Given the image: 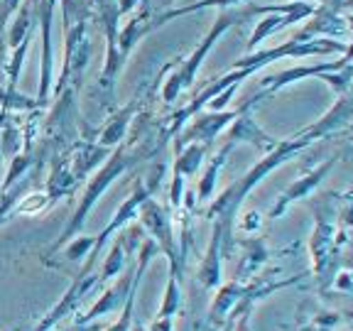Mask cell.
Instances as JSON below:
<instances>
[{
    "mask_svg": "<svg viewBox=\"0 0 353 331\" xmlns=\"http://www.w3.org/2000/svg\"><path fill=\"white\" fill-rule=\"evenodd\" d=\"M309 145H312V140L299 138V135H294L292 140H280L275 150L265 152V157L258 162V165L250 167L243 177H238L231 187L223 189V192H221L219 197L209 204V209H206V219L214 221V223H219L221 231H223V255H226V258L231 255L233 245H236V241H233V233H236V219H238V211H241L243 201H245V197L250 194V189L258 187V184L263 182L270 172H275L277 167H282L285 162H290L294 154H299L302 150H307Z\"/></svg>",
    "mask_w": 353,
    "mask_h": 331,
    "instance_id": "1",
    "label": "cell"
},
{
    "mask_svg": "<svg viewBox=\"0 0 353 331\" xmlns=\"http://www.w3.org/2000/svg\"><path fill=\"white\" fill-rule=\"evenodd\" d=\"M61 17H64V64H61L59 81L52 86V94L59 96L64 88H79L81 77L91 61V37H88V10L86 0H61Z\"/></svg>",
    "mask_w": 353,
    "mask_h": 331,
    "instance_id": "2",
    "label": "cell"
},
{
    "mask_svg": "<svg viewBox=\"0 0 353 331\" xmlns=\"http://www.w3.org/2000/svg\"><path fill=\"white\" fill-rule=\"evenodd\" d=\"M253 15H258V6L221 8L219 15H216V20H214V25H211L209 32H206V37L196 44V50H194L192 54L187 57V59L179 61L174 72L167 77L165 86H162V99H165V103H174V101L179 99V96H182L187 88H192L194 79H196L199 69H201L204 59L209 57V52L214 50V44L219 42V39L223 37V34H226L231 28H236V25H243V22L248 20V17H253Z\"/></svg>",
    "mask_w": 353,
    "mask_h": 331,
    "instance_id": "3",
    "label": "cell"
},
{
    "mask_svg": "<svg viewBox=\"0 0 353 331\" xmlns=\"http://www.w3.org/2000/svg\"><path fill=\"white\" fill-rule=\"evenodd\" d=\"M138 160H140L138 154H130V152H128L125 145H118V148L110 150V154L105 157V162L101 165V170H96L94 174H91V179H88L86 189H83L81 199H79L77 211H74V216L69 219V223L64 226L61 236L54 241V245L50 248V255L57 253L59 248H64L66 243L72 241L74 236H79V233L83 231L88 214H91V211H94V206L99 204V199L105 194V189H108L110 184L116 182L118 177H121L123 172H125L128 167L132 165V162H138Z\"/></svg>",
    "mask_w": 353,
    "mask_h": 331,
    "instance_id": "4",
    "label": "cell"
},
{
    "mask_svg": "<svg viewBox=\"0 0 353 331\" xmlns=\"http://www.w3.org/2000/svg\"><path fill=\"white\" fill-rule=\"evenodd\" d=\"M138 219H140V226L150 233V238L157 243L160 253L167 258V263H170V270L182 277L184 263H182V255H179V250H176L174 223H172L170 211H167L162 204H157L152 197H148L143 201V206H140Z\"/></svg>",
    "mask_w": 353,
    "mask_h": 331,
    "instance_id": "5",
    "label": "cell"
},
{
    "mask_svg": "<svg viewBox=\"0 0 353 331\" xmlns=\"http://www.w3.org/2000/svg\"><path fill=\"white\" fill-rule=\"evenodd\" d=\"M334 52H346V44L334 42V39H287L285 44H277L272 50L255 52V54H245L241 59L233 61V69H263V66L272 64L285 57H309V54H334Z\"/></svg>",
    "mask_w": 353,
    "mask_h": 331,
    "instance_id": "6",
    "label": "cell"
},
{
    "mask_svg": "<svg viewBox=\"0 0 353 331\" xmlns=\"http://www.w3.org/2000/svg\"><path fill=\"white\" fill-rule=\"evenodd\" d=\"M96 290H101V287H99V272H96V270L94 272L79 270L77 277H74V282L69 285V290L64 292V297H61L59 302H57L54 307H52L50 312L42 317V321H39L32 331H52V329H57V326L61 324V319H64V317H69V314H74L79 304H81L91 292H96Z\"/></svg>",
    "mask_w": 353,
    "mask_h": 331,
    "instance_id": "7",
    "label": "cell"
},
{
    "mask_svg": "<svg viewBox=\"0 0 353 331\" xmlns=\"http://www.w3.org/2000/svg\"><path fill=\"white\" fill-rule=\"evenodd\" d=\"M236 116H238V108L236 110H209V113H196V116L192 118V123L182 130V135H176L174 150L179 152V150L189 143H201V145H206V148H211L214 140L223 132V128H228L233 121H236Z\"/></svg>",
    "mask_w": 353,
    "mask_h": 331,
    "instance_id": "8",
    "label": "cell"
},
{
    "mask_svg": "<svg viewBox=\"0 0 353 331\" xmlns=\"http://www.w3.org/2000/svg\"><path fill=\"white\" fill-rule=\"evenodd\" d=\"M57 0H39L37 3V20L42 30V69H39V91L37 103L39 108L47 106L52 96V81H54V57H52V20H54Z\"/></svg>",
    "mask_w": 353,
    "mask_h": 331,
    "instance_id": "9",
    "label": "cell"
},
{
    "mask_svg": "<svg viewBox=\"0 0 353 331\" xmlns=\"http://www.w3.org/2000/svg\"><path fill=\"white\" fill-rule=\"evenodd\" d=\"M314 12H316V8L312 6V3H304V0H292V3H287V6H280V10L265 12V17L255 25L253 34H250V39H248V52L260 47L270 34L280 32L282 28H290L294 22L314 15Z\"/></svg>",
    "mask_w": 353,
    "mask_h": 331,
    "instance_id": "10",
    "label": "cell"
},
{
    "mask_svg": "<svg viewBox=\"0 0 353 331\" xmlns=\"http://www.w3.org/2000/svg\"><path fill=\"white\" fill-rule=\"evenodd\" d=\"M148 197H152V189H150L148 184L138 182V184H135V187H132L130 197H128L125 201H123V204H121V209H118V211H116V216L110 219V223L103 228V231L99 233V236H96V245H94V250H91V253L86 255L88 263H94V265L99 263V253H101V250H103V245L110 241V238L116 236V233L121 231V228L125 226V223H130V221L135 219V216H138L140 206H143V201H145V199H148Z\"/></svg>",
    "mask_w": 353,
    "mask_h": 331,
    "instance_id": "11",
    "label": "cell"
},
{
    "mask_svg": "<svg viewBox=\"0 0 353 331\" xmlns=\"http://www.w3.org/2000/svg\"><path fill=\"white\" fill-rule=\"evenodd\" d=\"M336 162H339V157H329V160H324L321 165H316L312 172H307L304 177H299L297 182H292L290 187L285 189V192L280 194V199L272 204V209H270V214H268V216H270V219H280V216H285V211L290 209L294 201L309 197V194L314 192V189L324 182V177L334 170V165H336Z\"/></svg>",
    "mask_w": 353,
    "mask_h": 331,
    "instance_id": "12",
    "label": "cell"
},
{
    "mask_svg": "<svg viewBox=\"0 0 353 331\" xmlns=\"http://www.w3.org/2000/svg\"><path fill=\"white\" fill-rule=\"evenodd\" d=\"M253 108H255V103H250V101H245L243 106H238V116H236V121L231 123L228 140L236 143V145L248 143V145H253L255 150H260V152H270V150L277 148L280 140L272 138V135H268V132L255 123V118L250 116V110Z\"/></svg>",
    "mask_w": 353,
    "mask_h": 331,
    "instance_id": "13",
    "label": "cell"
},
{
    "mask_svg": "<svg viewBox=\"0 0 353 331\" xmlns=\"http://www.w3.org/2000/svg\"><path fill=\"white\" fill-rule=\"evenodd\" d=\"M132 275H135V268H132L130 272H125L118 282L105 287L103 294L91 304V309H88L86 314L77 317L74 324H88V321H96L99 317L110 314V312H121L123 304H125V299H128V292H130V287H132Z\"/></svg>",
    "mask_w": 353,
    "mask_h": 331,
    "instance_id": "14",
    "label": "cell"
},
{
    "mask_svg": "<svg viewBox=\"0 0 353 331\" xmlns=\"http://www.w3.org/2000/svg\"><path fill=\"white\" fill-rule=\"evenodd\" d=\"M223 231L219 223H214V233H211L209 248H206L204 258L199 263L196 280L204 290H216L221 287V275H223Z\"/></svg>",
    "mask_w": 353,
    "mask_h": 331,
    "instance_id": "15",
    "label": "cell"
},
{
    "mask_svg": "<svg viewBox=\"0 0 353 331\" xmlns=\"http://www.w3.org/2000/svg\"><path fill=\"white\" fill-rule=\"evenodd\" d=\"M351 118H353V96L343 94L341 99L334 103V108L326 113V116H321L314 126L304 128V130L297 132V135H299V138H307V140H312V143H314V140L324 138V135H329V132H334V130H339L341 126H346Z\"/></svg>",
    "mask_w": 353,
    "mask_h": 331,
    "instance_id": "16",
    "label": "cell"
},
{
    "mask_svg": "<svg viewBox=\"0 0 353 331\" xmlns=\"http://www.w3.org/2000/svg\"><path fill=\"white\" fill-rule=\"evenodd\" d=\"M135 110H138V96H135L125 108H121L118 113L110 116V121L105 123L103 130H101V135H99V145L110 148V150L123 145V140H125V135H128V128H130L132 118H135Z\"/></svg>",
    "mask_w": 353,
    "mask_h": 331,
    "instance_id": "17",
    "label": "cell"
},
{
    "mask_svg": "<svg viewBox=\"0 0 353 331\" xmlns=\"http://www.w3.org/2000/svg\"><path fill=\"white\" fill-rule=\"evenodd\" d=\"M331 248H334V223L326 221V214H319L314 233H312V260H314V272L319 277H324Z\"/></svg>",
    "mask_w": 353,
    "mask_h": 331,
    "instance_id": "18",
    "label": "cell"
},
{
    "mask_svg": "<svg viewBox=\"0 0 353 331\" xmlns=\"http://www.w3.org/2000/svg\"><path fill=\"white\" fill-rule=\"evenodd\" d=\"M243 292H245V282H228L219 290V294L214 297L211 302V309H209V324H221V321L226 319L228 314L233 312L238 302H241Z\"/></svg>",
    "mask_w": 353,
    "mask_h": 331,
    "instance_id": "19",
    "label": "cell"
},
{
    "mask_svg": "<svg viewBox=\"0 0 353 331\" xmlns=\"http://www.w3.org/2000/svg\"><path fill=\"white\" fill-rule=\"evenodd\" d=\"M268 260V248H265V243L260 238H248V241L243 243V255L238 260V282H245L250 277H255V272H260L263 263Z\"/></svg>",
    "mask_w": 353,
    "mask_h": 331,
    "instance_id": "20",
    "label": "cell"
},
{
    "mask_svg": "<svg viewBox=\"0 0 353 331\" xmlns=\"http://www.w3.org/2000/svg\"><path fill=\"white\" fill-rule=\"evenodd\" d=\"M233 148H236V143H231V140H228V143L219 150V154L211 160V165L206 167L204 177H201V179H199V184H196V199H199V201H209V199L214 197L216 179H219L221 170H223V165H226L228 154H231Z\"/></svg>",
    "mask_w": 353,
    "mask_h": 331,
    "instance_id": "21",
    "label": "cell"
},
{
    "mask_svg": "<svg viewBox=\"0 0 353 331\" xmlns=\"http://www.w3.org/2000/svg\"><path fill=\"white\" fill-rule=\"evenodd\" d=\"M128 248H125V241H123L121 236L116 238V241L110 243V250L108 255H105L103 265H101V272H99V287L103 290L105 285H108L113 277H118L123 272V268H125V260H128Z\"/></svg>",
    "mask_w": 353,
    "mask_h": 331,
    "instance_id": "22",
    "label": "cell"
},
{
    "mask_svg": "<svg viewBox=\"0 0 353 331\" xmlns=\"http://www.w3.org/2000/svg\"><path fill=\"white\" fill-rule=\"evenodd\" d=\"M209 152V148L201 143H189L184 145L179 152H176V162H174V172L184 177H194L199 172V167L204 165V157Z\"/></svg>",
    "mask_w": 353,
    "mask_h": 331,
    "instance_id": "23",
    "label": "cell"
},
{
    "mask_svg": "<svg viewBox=\"0 0 353 331\" xmlns=\"http://www.w3.org/2000/svg\"><path fill=\"white\" fill-rule=\"evenodd\" d=\"M243 0H196L192 6H184V8H172V10H165L160 15L154 17V28H160L165 22L174 20V17H182V15H189V12H196V10H206V8H231V6H238Z\"/></svg>",
    "mask_w": 353,
    "mask_h": 331,
    "instance_id": "24",
    "label": "cell"
},
{
    "mask_svg": "<svg viewBox=\"0 0 353 331\" xmlns=\"http://www.w3.org/2000/svg\"><path fill=\"white\" fill-rule=\"evenodd\" d=\"M0 110H8V113H32V110H42L37 103V99H30V96L20 94L17 88L0 86Z\"/></svg>",
    "mask_w": 353,
    "mask_h": 331,
    "instance_id": "25",
    "label": "cell"
},
{
    "mask_svg": "<svg viewBox=\"0 0 353 331\" xmlns=\"http://www.w3.org/2000/svg\"><path fill=\"white\" fill-rule=\"evenodd\" d=\"M179 309H182V287H179V275L170 270L167 287H165V297H162L157 317H174Z\"/></svg>",
    "mask_w": 353,
    "mask_h": 331,
    "instance_id": "26",
    "label": "cell"
},
{
    "mask_svg": "<svg viewBox=\"0 0 353 331\" xmlns=\"http://www.w3.org/2000/svg\"><path fill=\"white\" fill-rule=\"evenodd\" d=\"M30 42H32V34L25 37L20 44H17L15 50H12V57L6 61V79L8 88H17V81H20V72H22V64H25V57L30 52Z\"/></svg>",
    "mask_w": 353,
    "mask_h": 331,
    "instance_id": "27",
    "label": "cell"
},
{
    "mask_svg": "<svg viewBox=\"0 0 353 331\" xmlns=\"http://www.w3.org/2000/svg\"><path fill=\"white\" fill-rule=\"evenodd\" d=\"M32 162H34V157L30 152H22V154H15V157H10V170H8L6 179L0 182V194L8 192L12 184L20 182L22 177H28V170L32 167Z\"/></svg>",
    "mask_w": 353,
    "mask_h": 331,
    "instance_id": "28",
    "label": "cell"
},
{
    "mask_svg": "<svg viewBox=\"0 0 353 331\" xmlns=\"http://www.w3.org/2000/svg\"><path fill=\"white\" fill-rule=\"evenodd\" d=\"M20 148H22V132L10 118L8 123L0 126V150H3L6 157H15V154H20Z\"/></svg>",
    "mask_w": 353,
    "mask_h": 331,
    "instance_id": "29",
    "label": "cell"
},
{
    "mask_svg": "<svg viewBox=\"0 0 353 331\" xmlns=\"http://www.w3.org/2000/svg\"><path fill=\"white\" fill-rule=\"evenodd\" d=\"M28 179H22V184H12L8 192H3V201H0V223L8 221L10 216H15V206L25 194H28Z\"/></svg>",
    "mask_w": 353,
    "mask_h": 331,
    "instance_id": "30",
    "label": "cell"
},
{
    "mask_svg": "<svg viewBox=\"0 0 353 331\" xmlns=\"http://www.w3.org/2000/svg\"><path fill=\"white\" fill-rule=\"evenodd\" d=\"M96 245V236H74L72 241L64 245V258L69 263H77V260H86V255L94 250Z\"/></svg>",
    "mask_w": 353,
    "mask_h": 331,
    "instance_id": "31",
    "label": "cell"
},
{
    "mask_svg": "<svg viewBox=\"0 0 353 331\" xmlns=\"http://www.w3.org/2000/svg\"><path fill=\"white\" fill-rule=\"evenodd\" d=\"M52 206V199L47 197V192L42 194H25V197L17 201L15 206V214H25V216H32V214H42L44 209H50Z\"/></svg>",
    "mask_w": 353,
    "mask_h": 331,
    "instance_id": "32",
    "label": "cell"
},
{
    "mask_svg": "<svg viewBox=\"0 0 353 331\" xmlns=\"http://www.w3.org/2000/svg\"><path fill=\"white\" fill-rule=\"evenodd\" d=\"M321 81L329 83L331 91H336L339 96H343L348 91V86L353 83V64H346L343 69L339 72H329V74H321Z\"/></svg>",
    "mask_w": 353,
    "mask_h": 331,
    "instance_id": "33",
    "label": "cell"
},
{
    "mask_svg": "<svg viewBox=\"0 0 353 331\" xmlns=\"http://www.w3.org/2000/svg\"><path fill=\"white\" fill-rule=\"evenodd\" d=\"M238 86H241V83H228V86L223 88L219 96H214V99L206 103V108H209V110H226L228 101H231V96H236Z\"/></svg>",
    "mask_w": 353,
    "mask_h": 331,
    "instance_id": "34",
    "label": "cell"
},
{
    "mask_svg": "<svg viewBox=\"0 0 353 331\" xmlns=\"http://www.w3.org/2000/svg\"><path fill=\"white\" fill-rule=\"evenodd\" d=\"M6 52H8V20L0 12V69H6Z\"/></svg>",
    "mask_w": 353,
    "mask_h": 331,
    "instance_id": "35",
    "label": "cell"
},
{
    "mask_svg": "<svg viewBox=\"0 0 353 331\" xmlns=\"http://www.w3.org/2000/svg\"><path fill=\"white\" fill-rule=\"evenodd\" d=\"M20 6H22V0H0V12H3V17L10 22V17L20 10Z\"/></svg>",
    "mask_w": 353,
    "mask_h": 331,
    "instance_id": "36",
    "label": "cell"
},
{
    "mask_svg": "<svg viewBox=\"0 0 353 331\" xmlns=\"http://www.w3.org/2000/svg\"><path fill=\"white\" fill-rule=\"evenodd\" d=\"M105 326L101 321H88V324H74V331H103Z\"/></svg>",
    "mask_w": 353,
    "mask_h": 331,
    "instance_id": "37",
    "label": "cell"
},
{
    "mask_svg": "<svg viewBox=\"0 0 353 331\" xmlns=\"http://www.w3.org/2000/svg\"><path fill=\"white\" fill-rule=\"evenodd\" d=\"M3 157H6V154H3V150H0V177H3Z\"/></svg>",
    "mask_w": 353,
    "mask_h": 331,
    "instance_id": "38",
    "label": "cell"
},
{
    "mask_svg": "<svg viewBox=\"0 0 353 331\" xmlns=\"http://www.w3.org/2000/svg\"><path fill=\"white\" fill-rule=\"evenodd\" d=\"M10 331H22V329H20V326H15V329H10Z\"/></svg>",
    "mask_w": 353,
    "mask_h": 331,
    "instance_id": "39",
    "label": "cell"
},
{
    "mask_svg": "<svg viewBox=\"0 0 353 331\" xmlns=\"http://www.w3.org/2000/svg\"><path fill=\"white\" fill-rule=\"evenodd\" d=\"M194 331H201V329H194Z\"/></svg>",
    "mask_w": 353,
    "mask_h": 331,
    "instance_id": "40",
    "label": "cell"
}]
</instances>
